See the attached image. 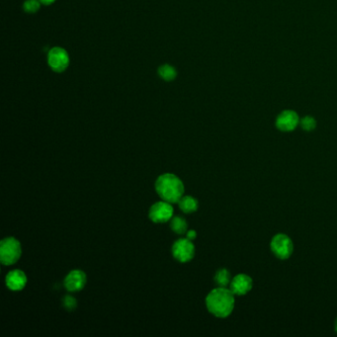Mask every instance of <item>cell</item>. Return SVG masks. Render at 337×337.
Here are the masks:
<instances>
[{
  "label": "cell",
  "mask_w": 337,
  "mask_h": 337,
  "mask_svg": "<svg viewBox=\"0 0 337 337\" xmlns=\"http://www.w3.org/2000/svg\"><path fill=\"white\" fill-rule=\"evenodd\" d=\"M86 274L82 270H74L68 274L65 279V287L70 292H79L86 285Z\"/></svg>",
  "instance_id": "obj_10"
},
{
  "label": "cell",
  "mask_w": 337,
  "mask_h": 337,
  "mask_svg": "<svg viewBox=\"0 0 337 337\" xmlns=\"http://www.w3.org/2000/svg\"><path fill=\"white\" fill-rule=\"evenodd\" d=\"M300 124L299 115L293 110H285L276 119V127L282 132L294 131Z\"/></svg>",
  "instance_id": "obj_8"
},
{
  "label": "cell",
  "mask_w": 337,
  "mask_h": 337,
  "mask_svg": "<svg viewBox=\"0 0 337 337\" xmlns=\"http://www.w3.org/2000/svg\"><path fill=\"white\" fill-rule=\"evenodd\" d=\"M300 125L303 128V130L307 132H311L316 129L317 127V121L312 116H306L303 119L300 120Z\"/></svg>",
  "instance_id": "obj_16"
},
{
  "label": "cell",
  "mask_w": 337,
  "mask_h": 337,
  "mask_svg": "<svg viewBox=\"0 0 337 337\" xmlns=\"http://www.w3.org/2000/svg\"><path fill=\"white\" fill-rule=\"evenodd\" d=\"M22 254L20 243L14 238H7L0 244V260L4 265L16 263Z\"/></svg>",
  "instance_id": "obj_3"
},
{
  "label": "cell",
  "mask_w": 337,
  "mask_h": 337,
  "mask_svg": "<svg viewBox=\"0 0 337 337\" xmlns=\"http://www.w3.org/2000/svg\"><path fill=\"white\" fill-rule=\"evenodd\" d=\"M41 6L40 0H26L24 2L23 8L27 13H36Z\"/></svg>",
  "instance_id": "obj_17"
},
{
  "label": "cell",
  "mask_w": 337,
  "mask_h": 337,
  "mask_svg": "<svg viewBox=\"0 0 337 337\" xmlns=\"http://www.w3.org/2000/svg\"><path fill=\"white\" fill-rule=\"evenodd\" d=\"M230 286L232 292L235 295L244 296L252 291L253 286V279L247 274H239L234 277Z\"/></svg>",
  "instance_id": "obj_9"
},
{
  "label": "cell",
  "mask_w": 337,
  "mask_h": 337,
  "mask_svg": "<svg viewBox=\"0 0 337 337\" xmlns=\"http://www.w3.org/2000/svg\"><path fill=\"white\" fill-rule=\"evenodd\" d=\"M336 331H337V322H336Z\"/></svg>",
  "instance_id": "obj_21"
},
{
  "label": "cell",
  "mask_w": 337,
  "mask_h": 337,
  "mask_svg": "<svg viewBox=\"0 0 337 337\" xmlns=\"http://www.w3.org/2000/svg\"><path fill=\"white\" fill-rule=\"evenodd\" d=\"M270 248L275 256L282 260L288 259L294 251L292 240L285 234L276 235L271 241Z\"/></svg>",
  "instance_id": "obj_4"
},
{
  "label": "cell",
  "mask_w": 337,
  "mask_h": 337,
  "mask_svg": "<svg viewBox=\"0 0 337 337\" xmlns=\"http://www.w3.org/2000/svg\"><path fill=\"white\" fill-rule=\"evenodd\" d=\"M6 286L11 291H21L27 284V277L21 270L10 271L6 276Z\"/></svg>",
  "instance_id": "obj_11"
},
{
  "label": "cell",
  "mask_w": 337,
  "mask_h": 337,
  "mask_svg": "<svg viewBox=\"0 0 337 337\" xmlns=\"http://www.w3.org/2000/svg\"><path fill=\"white\" fill-rule=\"evenodd\" d=\"M40 1H41V3H43L45 5H50V4L54 3L56 0H40Z\"/></svg>",
  "instance_id": "obj_20"
},
{
  "label": "cell",
  "mask_w": 337,
  "mask_h": 337,
  "mask_svg": "<svg viewBox=\"0 0 337 337\" xmlns=\"http://www.w3.org/2000/svg\"><path fill=\"white\" fill-rule=\"evenodd\" d=\"M159 74L161 78L167 82H171L176 78V70L169 66V65H165L159 69Z\"/></svg>",
  "instance_id": "obj_15"
},
{
  "label": "cell",
  "mask_w": 337,
  "mask_h": 337,
  "mask_svg": "<svg viewBox=\"0 0 337 337\" xmlns=\"http://www.w3.org/2000/svg\"><path fill=\"white\" fill-rule=\"evenodd\" d=\"M235 294L226 287L214 289L206 298L208 311L217 318H228L235 309Z\"/></svg>",
  "instance_id": "obj_1"
},
{
  "label": "cell",
  "mask_w": 337,
  "mask_h": 337,
  "mask_svg": "<svg viewBox=\"0 0 337 337\" xmlns=\"http://www.w3.org/2000/svg\"><path fill=\"white\" fill-rule=\"evenodd\" d=\"M156 190L161 198L168 203H178L184 194V184L171 173L161 175L156 182Z\"/></svg>",
  "instance_id": "obj_2"
},
{
  "label": "cell",
  "mask_w": 337,
  "mask_h": 337,
  "mask_svg": "<svg viewBox=\"0 0 337 337\" xmlns=\"http://www.w3.org/2000/svg\"><path fill=\"white\" fill-rule=\"evenodd\" d=\"M149 216L154 223H167L173 218V207L167 201L158 202L152 206Z\"/></svg>",
  "instance_id": "obj_7"
},
{
  "label": "cell",
  "mask_w": 337,
  "mask_h": 337,
  "mask_svg": "<svg viewBox=\"0 0 337 337\" xmlns=\"http://www.w3.org/2000/svg\"><path fill=\"white\" fill-rule=\"evenodd\" d=\"M232 280L231 272L226 268L220 269L215 275V282L219 287H227L231 284Z\"/></svg>",
  "instance_id": "obj_13"
},
{
  "label": "cell",
  "mask_w": 337,
  "mask_h": 337,
  "mask_svg": "<svg viewBox=\"0 0 337 337\" xmlns=\"http://www.w3.org/2000/svg\"><path fill=\"white\" fill-rule=\"evenodd\" d=\"M187 239H189L190 241H193L197 238V233L195 231H188L187 232V235H186Z\"/></svg>",
  "instance_id": "obj_19"
},
{
  "label": "cell",
  "mask_w": 337,
  "mask_h": 337,
  "mask_svg": "<svg viewBox=\"0 0 337 337\" xmlns=\"http://www.w3.org/2000/svg\"><path fill=\"white\" fill-rule=\"evenodd\" d=\"M172 254L175 259L185 263L193 259L195 255V247L189 239H181L173 245Z\"/></svg>",
  "instance_id": "obj_6"
},
{
  "label": "cell",
  "mask_w": 337,
  "mask_h": 337,
  "mask_svg": "<svg viewBox=\"0 0 337 337\" xmlns=\"http://www.w3.org/2000/svg\"><path fill=\"white\" fill-rule=\"evenodd\" d=\"M178 205L179 208L186 214L196 212L199 207L198 200L192 196H183L178 202Z\"/></svg>",
  "instance_id": "obj_12"
},
{
  "label": "cell",
  "mask_w": 337,
  "mask_h": 337,
  "mask_svg": "<svg viewBox=\"0 0 337 337\" xmlns=\"http://www.w3.org/2000/svg\"><path fill=\"white\" fill-rule=\"evenodd\" d=\"M63 303H64V307H65L67 310H69V311H74V310L78 307V302H77V300H76L74 297H72V296H67V297H65Z\"/></svg>",
  "instance_id": "obj_18"
},
{
  "label": "cell",
  "mask_w": 337,
  "mask_h": 337,
  "mask_svg": "<svg viewBox=\"0 0 337 337\" xmlns=\"http://www.w3.org/2000/svg\"><path fill=\"white\" fill-rule=\"evenodd\" d=\"M48 63L50 68L56 73L65 72L70 65V57L68 52L63 48H53L48 55Z\"/></svg>",
  "instance_id": "obj_5"
},
{
  "label": "cell",
  "mask_w": 337,
  "mask_h": 337,
  "mask_svg": "<svg viewBox=\"0 0 337 337\" xmlns=\"http://www.w3.org/2000/svg\"><path fill=\"white\" fill-rule=\"evenodd\" d=\"M187 227H188L187 222L183 218H181V217L172 218L171 224H170V228L177 235L185 234L186 231H187Z\"/></svg>",
  "instance_id": "obj_14"
}]
</instances>
